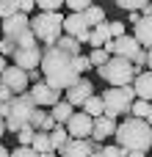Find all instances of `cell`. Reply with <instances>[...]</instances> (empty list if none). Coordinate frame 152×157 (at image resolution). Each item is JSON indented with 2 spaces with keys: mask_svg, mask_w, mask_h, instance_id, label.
Returning <instances> with one entry per match:
<instances>
[{
  "mask_svg": "<svg viewBox=\"0 0 152 157\" xmlns=\"http://www.w3.org/2000/svg\"><path fill=\"white\" fill-rule=\"evenodd\" d=\"M147 124L152 127V105H150V116H147Z\"/></svg>",
  "mask_w": 152,
  "mask_h": 157,
  "instance_id": "7bdbcfd3",
  "label": "cell"
},
{
  "mask_svg": "<svg viewBox=\"0 0 152 157\" xmlns=\"http://www.w3.org/2000/svg\"><path fill=\"white\" fill-rule=\"evenodd\" d=\"M42 77L47 86L58 88V91H66L72 88L80 75L75 69V55L58 50V47H44V55H42Z\"/></svg>",
  "mask_w": 152,
  "mask_h": 157,
  "instance_id": "6da1fadb",
  "label": "cell"
},
{
  "mask_svg": "<svg viewBox=\"0 0 152 157\" xmlns=\"http://www.w3.org/2000/svg\"><path fill=\"white\" fill-rule=\"evenodd\" d=\"M3 132H6V119L0 116V138H3Z\"/></svg>",
  "mask_w": 152,
  "mask_h": 157,
  "instance_id": "60d3db41",
  "label": "cell"
},
{
  "mask_svg": "<svg viewBox=\"0 0 152 157\" xmlns=\"http://www.w3.org/2000/svg\"><path fill=\"white\" fill-rule=\"evenodd\" d=\"M86 22H89L91 28H97V25H102V22H105V11H102L100 6H91V8L86 11Z\"/></svg>",
  "mask_w": 152,
  "mask_h": 157,
  "instance_id": "d4e9b609",
  "label": "cell"
},
{
  "mask_svg": "<svg viewBox=\"0 0 152 157\" xmlns=\"http://www.w3.org/2000/svg\"><path fill=\"white\" fill-rule=\"evenodd\" d=\"M33 138H36V130L28 124V127H22L19 132H17V141H19V146H30L33 144Z\"/></svg>",
  "mask_w": 152,
  "mask_h": 157,
  "instance_id": "f546056e",
  "label": "cell"
},
{
  "mask_svg": "<svg viewBox=\"0 0 152 157\" xmlns=\"http://www.w3.org/2000/svg\"><path fill=\"white\" fill-rule=\"evenodd\" d=\"M50 141H53V149H64L72 138H69V132H66V127H55L53 132H50Z\"/></svg>",
  "mask_w": 152,
  "mask_h": 157,
  "instance_id": "7402d4cb",
  "label": "cell"
},
{
  "mask_svg": "<svg viewBox=\"0 0 152 157\" xmlns=\"http://www.w3.org/2000/svg\"><path fill=\"white\" fill-rule=\"evenodd\" d=\"M108 28H111V39H122V36H127V30H125L127 25H125V22H119V19H111V22H108Z\"/></svg>",
  "mask_w": 152,
  "mask_h": 157,
  "instance_id": "4dcf8cb0",
  "label": "cell"
},
{
  "mask_svg": "<svg viewBox=\"0 0 152 157\" xmlns=\"http://www.w3.org/2000/svg\"><path fill=\"white\" fill-rule=\"evenodd\" d=\"M91 157H102V149H100V152H94V155H91Z\"/></svg>",
  "mask_w": 152,
  "mask_h": 157,
  "instance_id": "f6af8a7d",
  "label": "cell"
},
{
  "mask_svg": "<svg viewBox=\"0 0 152 157\" xmlns=\"http://www.w3.org/2000/svg\"><path fill=\"white\" fill-rule=\"evenodd\" d=\"M116 119H111V116H100V119H94V130H91V141L94 144H102V141H108L111 135H116Z\"/></svg>",
  "mask_w": 152,
  "mask_h": 157,
  "instance_id": "9a60e30c",
  "label": "cell"
},
{
  "mask_svg": "<svg viewBox=\"0 0 152 157\" xmlns=\"http://www.w3.org/2000/svg\"><path fill=\"white\" fill-rule=\"evenodd\" d=\"M147 69L152 72V50H147Z\"/></svg>",
  "mask_w": 152,
  "mask_h": 157,
  "instance_id": "74e56055",
  "label": "cell"
},
{
  "mask_svg": "<svg viewBox=\"0 0 152 157\" xmlns=\"http://www.w3.org/2000/svg\"><path fill=\"white\" fill-rule=\"evenodd\" d=\"M64 33L72 36V39H78L80 44L89 41L91 39V25L86 22V14H69L64 19Z\"/></svg>",
  "mask_w": 152,
  "mask_h": 157,
  "instance_id": "9c48e42d",
  "label": "cell"
},
{
  "mask_svg": "<svg viewBox=\"0 0 152 157\" xmlns=\"http://www.w3.org/2000/svg\"><path fill=\"white\" fill-rule=\"evenodd\" d=\"M6 69H8V63H6V58H3V55H0V75H3V72H6Z\"/></svg>",
  "mask_w": 152,
  "mask_h": 157,
  "instance_id": "f35d334b",
  "label": "cell"
},
{
  "mask_svg": "<svg viewBox=\"0 0 152 157\" xmlns=\"http://www.w3.org/2000/svg\"><path fill=\"white\" fill-rule=\"evenodd\" d=\"M50 116H53V121H55L58 127H66V124H69V119L75 116V108H72L66 99H61L55 108H50Z\"/></svg>",
  "mask_w": 152,
  "mask_h": 157,
  "instance_id": "ac0fdd59",
  "label": "cell"
},
{
  "mask_svg": "<svg viewBox=\"0 0 152 157\" xmlns=\"http://www.w3.org/2000/svg\"><path fill=\"white\" fill-rule=\"evenodd\" d=\"M133 39H136L141 47L152 50V17H141L138 25H133Z\"/></svg>",
  "mask_w": 152,
  "mask_h": 157,
  "instance_id": "e0dca14e",
  "label": "cell"
},
{
  "mask_svg": "<svg viewBox=\"0 0 152 157\" xmlns=\"http://www.w3.org/2000/svg\"><path fill=\"white\" fill-rule=\"evenodd\" d=\"M75 69H78V75L83 77V72H89V69H91V61H89L86 55H78V58H75Z\"/></svg>",
  "mask_w": 152,
  "mask_h": 157,
  "instance_id": "1f68e13d",
  "label": "cell"
},
{
  "mask_svg": "<svg viewBox=\"0 0 152 157\" xmlns=\"http://www.w3.org/2000/svg\"><path fill=\"white\" fill-rule=\"evenodd\" d=\"M55 47H58V50H64V52H69V55H75V58L80 55V41H78V39H72V36H66V33L58 39V44H55Z\"/></svg>",
  "mask_w": 152,
  "mask_h": 157,
  "instance_id": "44dd1931",
  "label": "cell"
},
{
  "mask_svg": "<svg viewBox=\"0 0 152 157\" xmlns=\"http://www.w3.org/2000/svg\"><path fill=\"white\" fill-rule=\"evenodd\" d=\"M116 146H122L127 155L130 152H150L152 149V127L147 121H141V119H125L119 127H116Z\"/></svg>",
  "mask_w": 152,
  "mask_h": 157,
  "instance_id": "7a4b0ae2",
  "label": "cell"
},
{
  "mask_svg": "<svg viewBox=\"0 0 152 157\" xmlns=\"http://www.w3.org/2000/svg\"><path fill=\"white\" fill-rule=\"evenodd\" d=\"M127 157H147V155H144V152H130Z\"/></svg>",
  "mask_w": 152,
  "mask_h": 157,
  "instance_id": "b9f144b4",
  "label": "cell"
},
{
  "mask_svg": "<svg viewBox=\"0 0 152 157\" xmlns=\"http://www.w3.org/2000/svg\"><path fill=\"white\" fill-rule=\"evenodd\" d=\"M36 8V3L33 0H19V14H30Z\"/></svg>",
  "mask_w": 152,
  "mask_h": 157,
  "instance_id": "d590c367",
  "label": "cell"
},
{
  "mask_svg": "<svg viewBox=\"0 0 152 157\" xmlns=\"http://www.w3.org/2000/svg\"><path fill=\"white\" fill-rule=\"evenodd\" d=\"M6 113H8V105H6V102H3V99H0V116H3V119H6Z\"/></svg>",
  "mask_w": 152,
  "mask_h": 157,
  "instance_id": "8d00e7d4",
  "label": "cell"
},
{
  "mask_svg": "<svg viewBox=\"0 0 152 157\" xmlns=\"http://www.w3.org/2000/svg\"><path fill=\"white\" fill-rule=\"evenodd\" d=\"M133 66H136V75H138V72H147V69H144V66H147V50H141V52L133 58Z\"/></svg>",
  "mask_w": 152,
  "mask_h": 157,
  "instance_id": "d6a6232c",
  "label": "cell"
},
{
  "mask_svg": "<svg viewBox=\"0 0 152 157\" xmlns=\"http://www.w3.org/2000/svg\"><path fill=\"white\" fill-rule=\"evenodd\" d=\"M83 113L86 116H91V119H100V116H105V105H102V97H89L86 99V105H83Z\"/></svg>",
  "mask_w": 152,
  "mask_h": 157,
  "instance_id": "d6986e66",
  "label": "cell"
},
{
  "mask_svg": "<svg viewBox=\"0 0 152 157\" xmlns=\"http://www.w3.org/2000/svg\"><path fill=\"white\" fill-rule=\"evenodd\" d=\"M11 157H42V155H36L30 146H17V149L11 152Z\"/></svg>",
  "mask_w": 152,
  "mask_h": 157,
  "instance_id": "e575fe53",
  "label": "cell"
},
{
  "mask_svg": "<svg viewBox=\"0 0 152 157\" xmlns=\"http://www.w3.org/2000/svg\"><path fill=\"white\" fill-rule=\"evenodd\" d=\"M133 91H136V99H144L152 102V72H138L136 80H133Z\"/></svg>",
  "mask_w": 152,
  "mask_h": 157,
  "instance_id": "2e32d148",
  "label": "cell"
},
{
  "mask_svg": "<svg viewBox=\"0 0 152 157\" xmlns=\"http://www.w3.org/2000/svg\"><path fill=\"white\" fill-rule=\"evenodd\" d=\"M91 130H94V119H91V116H86V113H75V116L69 119V124H66L69 138H78V141L91 138Z\"/></svg>",
  "mask_w": 152,
  "mask_h": 157,
  "instance_id": "5bb4252c",
  "label": "cell"
},
{
  "mask_svg": "<svg viewBox=\"0 0 152 157\" xmlns=\"http://www.w3.org/2000/svg\"><path fill=\"white\" fill-rule=\"evenodd\" d=\"M36 6H39L42 14H58V8H61L64 3H61V0H36Z\"/></svg>",
  "mask_w": 152,
  "mask_h": 157,
  "instance_id": "83f0119b",
  "label": "cell"
},
{
  "mask_svg": "<svg viewBox=\"0 0 152 157\" xmlns=\"http://www.w3.org/2000/svg\"><path fill=\"white\" fill-rule=\"evenodd\" d=\"M42 157H58V155H55V152H47V155H42Z\"/></svg>",
  "mask_w": 152,
  "mask_h": 157,
  "instance_id": "ee69618b",
  "label": "cell"
},
{
  "mask_svg": "<svg viewBox=\"0 0 152 157\" xmlns=\"http://www.w3.org/2000/svg\"><path fill=\"white\" fill-rule=\"evenodd\" d=\"M64 6H66V8L72 11V14H86V11H89V8H91L94 3H91V0H66Z\"/></svg>",
  "mask_w": 152,
  "mask_h": 157,
  "instance_id": "484cf974",
  "label": "cell"
},
{
  "mask_svg": "<svg viewBox=\"0 0 152 157\" xmlns=\"http://www.w3.org/2000/svg\"><path fill=\"white\" fill-rule=\"evenodd\" d=\"M150 105H152V102L136 99V102H133V108H130V116H133V119H141V121H147V116H150Z\"/></svg>",
  "mask_w": 152,
  "mask_h": 157,
  "instance_id": "cb8c5ba5",
  "label": "cell"
},
{
  "mask_svg": "<svg viewBox=\"0 0 152 157\" xmlns=\"http://www.w3.org/2000/svg\"><path fill=\"white\" fill-rule=\"evenodd\" d=\"M3 39L14 47V50H25V47H36V36L30 30V17L28 14H14L11 19L3 22Z\"/></svg>",
  "mask_w": 152,
  "mask_h": 157,
  "instance_id": "277c9868",
  "label": "cell"
},
{
  "mask_svg": "<svg viewBox=\"0 0 152 157\" xmlns=\"http://www.w3.org/2000/svg\"><path fill=\"white\" fill-rule=\"evenodd\" d=\"M114 6H119V8H125L127 14H136V11H141V8L147 6V0H116Z\"/></svg>",
  "mask_w": 152,
  "mask_h": 157,
  "instance_id": "4316f807",
  "label": "cell"
},
{
  "mask_svg": "<svg viewBox=\"0 0 152 157\" xmlns=\"http://www.w3.org/2000/svg\"><path fill=\"white\" fill-rule=\"evenodd\" d=\"M14 14H19V0H0V17H3V22L11 19Z\"/></svg>",
  "mask_w": 152,
  "mask_h": 157,
  "instance_id": "603a6c76",
  "label": "cell"
},
{
  "mask_svg": "<svg viewBox=\"0 0 152 157\" xmlns=\"http://www.w3.org/2000/svg\"><path fill=\"white\" fill-rule=\"evenodd\" d=\"M136 102V91L133 86H125V88H108L102 94V105H105V116L116 119V116H127L130 108Z\"/></svg>",
  "mask_w": 152,
  "mask_h": 157,
  "instance_id": "52a82bcc",
  "label": "cell"
},
{
  "mask_svg": "<svg viewBox=\"0 0 152 157\" xmlns=\"http://www.w3.org/2000/svg\"><path fill=\"white\" fill-rule=\"evenodd\" d=\"M100 149H102V144H94L91 138H86V141L72 138L64 149H58V157H91L94 152H100Z\"/></svg>",
  "mask_w": 152,
  "mask_h": 157,
  "instance_id": "7c38bea8",
  "label": "cell"
},
{
  "mask_svg": "<svg viewBox=\"0 0 152 157\" xmlns=\"http://www.w3.org/2000/svg\"><path fill=\"white\" fill-rule=\"evenodd\" d=\"M102 157H127L122 146H102Z\"/></svg>",
  "mask_w": 152,
  "mask_h": 157,
  "instance_id": "836d02e7",
  "label": "cell"
},
{
  "mask_svg": "<svg viewBox=\"0 0 152 157\" xmlns=\"http://www.w3.org/2000/svg\"><path fill=\"white\" fill-rule=\"evenodd\" d=\"M30 30L36 36V41H42L44 47H55L58 39L64 36V17L61 14H33L30 17Z\"/></svg>",
  "mask_w": 152,
  "mask_h": 157,
  "instance_id": "3957f363",
  "label": "cell"
},
{
  "mask_svg": "<svg viewBox=\"0 0 152 157\" xmlns=\"http://www.w3.org/2000/svg\"><path fill=\"white\" fill-rule=\"evenodd\" d=\"M42 55H44V47H25V50H17L14 52V66H19V69H25V72H33V69H39L42 66Z\"/></svg>",
  "mask_w": 152,
  "mask_h": 157,
  "instance_id": "30bf717a",
  "label": "cell"
},
{
  "mask_svg": "<svg viewBox=\"0 0 152 157\" xmlns=\"http://www.w3.org/2000/svg\"><path fill=\"white\" fill-rule=\"evenodd\" d=\"M28 94L33 97L36 108H55V105L61 102V91L53 88V86H47V83H36V86H30Z\"/></svg>",
  "mask_w": 152,
  "mask_h": 157,
  "instance_id": "8fae6325",
  "label": "cell"
},
{
  "mask_svg": "<svg viewBox=\"0 0 152 157\" xmlns=\"http://www.w3.org/2000/svg\"><path fill=\"white\" fill-rule=\"evenodd\" d=\"M28 86H30V80H28V72L25 69H19V66H8L3 75H0V88H6V91H11L14 97H19V94H28Z\"/></svg>",
  "mask_w": 152,
  "mask_h": 157,
  "instance_id": "ba28073f",
  "label": "cell"
},
{
  "mask_svg": "<svg viewBox=\"0 0 152 157\" xmlns=\"http://www.w3.org/2000/svg\"><path fill=\"white\" fill-rule=\"evenodd\" d=\"M0 157H11V152H8V149H6L3 144H0Z\"/></svg>",
  "mask_w": 152,
  "mask_h": 157,
  "instance_id": "ab89813d",
  "label": "cell"
},
{
  "mask_svg": "<svg viewBox=\"0 0 152 157\" xmlns=\"http://www.w3.org/2000/svg\"><path fill=\"white\" fill-rule=\"evenodd\" d=\"M89 97H94V86H91V80H89V77H80L72 88H66V97H64V99H66L72 108H78V105L83 108Z\"/></svg>",
  "mask_w": 152,
  "mask_h": 157,
  "instance_id": "4fadbf2b",
  "label": "cell"
},
{
  "mask_svg": "<svg viewBox=\"0 0 152 157\" xmlns=\"http://www.w3.org/2000/svg\"><path fill=\"white\" fill-rule=\"evenodd\" d=\"M30 149H33L36 155H47V152H55V149H53V141H50V132H36V138H33Z\"/></svg>",
  "mask_w": 152,
  "mask_h": 157,
  "instance_id": "ffe728a7",
  "label": "cell"
},
{
  "mask_svg": "<svg viewBox=\"0 0 152 157\" xmlns=\"http://www.w3.org/2000/svg\"><path fill=\"white\" fill-rule=\"evenodd\" d=\"M33 113H36V102H33V97H30V94H19V97H14V99L8 102L6 130L17 135L22 127H28V124H30Z\"/></svg>",
  "mask_w": 152,
  "mask_h": 157,
  "instance_id": "5b68a950",
  "label": "cell"
},
{
  "mask_svg": "<svg viewBox=\"0 0 152 157\" xmlns=\"http://www.w3.org/2000/svg\"><path fill=\"white\" fill-rule=\"evenodd\" d=\"M89 61H91V66H105L108 61H111V52H105V50H91V55H89Z\"/></svg>",
  "mask_w": 152,
  "mask_h": 157,
  "instance_id": "f1b7e54d",
  "label": "cell"
},
{
  "mask_svg": "<svg viewBox=\"0 0 152 157\" xmlns=\"http://www.w3.org/2000/svg\"><path fill=\"white\" fill-rule=\"evenodd\" d=\"M97 75H100L102 80H108L111 88H125V86H133V80H136V66H133L130 61H125V58H111L105 66L97 69Z\"/></svg>",
  "mask_w": 152,
  "mask_h": 157,
  "instance_id": "8992f818",
  "label": "cell"
}]
</instances>
